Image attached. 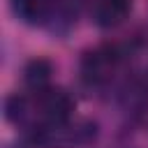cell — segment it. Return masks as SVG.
<instances>
[{
    "mask_svg": "<svg viewBox=\"0 0 148 148\" xmlns=\"http://www.w3.org/2000/svg\"><path fill=\"white\" fill-rule=\"evenodd\" d=\"M118 62V53L113 46H99L95 51H88L81 60V74L90 83H102L111 76L113 67Z\"/></svg>",
    "mask_w": 148,
    "mask_h": 148,
    "instance_id": "2",
    "label": "cell"
},
{
    "mask_svg": "<svg viewBox=\"0 0 148 148\" xmlns=\"http://www.w3.org/2000/svg\"><path fill=\"white\" fill-rule=\"evenodd\" d=\"M130 9V0H99L95 7V16L99 25H116L125 18Z\"/></svg>",
    "mask_w": 148,
    "mask_h": 148,
    "instance_id": "3",
    "label": "cell"
},
{
    "mask_svg": "<svg viewBox=\"0 0 148 148\" xmlns=\"http://www.w3.org/2000/svg\"><path fill=\"white\" fill-rule=\"evenodd\" d=\"M14 12L21 14L25 21H37L39 16H44L49 0H12Z\"/></svg>",
    "mask_w": 148,
    "mask_h": 148,
    "instance_id": "5",
    "label": "cell"
},
{
    "mask_svg": "<svg viewBox=\"0 0 148 148\" xmlns=\"http://www.w3.org/2000/svg\"><path fill=\"white\" fill-rule=\"evenodd\" d=\"M37 109L49 125H62L74 111V99L60 88H44L37 92Z\"/></svg>",
    "mask_w": 148,
    "mask_h": 148,
    "instance_id": "1",
    "label": "cell"
},
{
    "mask_svg": "<svg viewBox=\"0 0 148 148\" xmlns=\"http://www.w3.org/2000/svg\"><path fill=\"white\" fill-rule=\"evenodd\" d=\"M23 79L30 88H35L37 92L46 88L49 79H51V65L44 60V58H35L25 65V72H23Z\"/></svg>",
    "mask_w": 148,
    "mask_h": 148,
    "instance_id": "4",
    "label": "cell"
}]
</instances>
